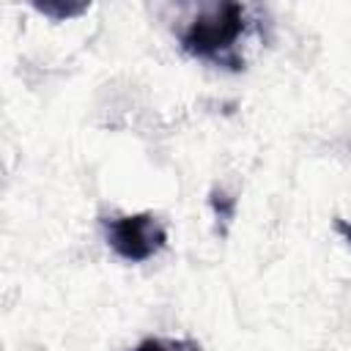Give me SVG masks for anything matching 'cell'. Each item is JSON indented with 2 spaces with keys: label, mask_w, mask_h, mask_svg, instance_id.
<instances>
[{
  "label": "cell",
  "mask_w": 351,
  "mask_h": 351,
  "mask_svg": "<svg viewBox=\"0 0 351 351\" xmlns=\"http://www.w3.org/2000/svg\"><path fill=\"white\" fill-rule=\"evenodd\" d=\"M219 197H222V200H217V195H211V208H214V214H217V217L230 219V217H233V208H236V200H233V197H228L225 192H219Z\"/></svg>",
  "instance_id": "5b68a950"
},
{
  "label": "cell",
  "mask_w": 351,
  "mask_h": 351,
  "mask_svg": "<svg viewBox=\"0 0 351 351\" xmlns=\"http://www.w3.org/2000/svg\"><path fill=\"white\" fill-rule=\"evenodd\" d=\"M134 351H200V343L192 337H145Z\"/></svg>",
  "instance_id": "3957f363"
},
{
  "label": "cell",
  "mask_w": 351,
  "mask_h": 351,
  "mask_svg": "<svg viewBox=\"0 0 351 351\" xmlns=\"http://www.w3.org/2000/svg\"><path fill=\"white\" fill-rule=\"evenodd\" d=\"M244 8L239 3H222L206 14H197L186 25V30L181 33V47L192 58L239 69L236 41L244 36Z\"/></svg>",
  "instance_id": "6da1fadb"
},
{
  "label": "cell",
  "mask_w": 351,
  "mask_h": 351,
  "mask_svg": "<svg viewBox=\"0 0 351 351\" xmlns=\"http://www.w3.org/2000/svg\"><path fill=\"white\" fill-rule=\"evenodd\" d=\"M337 228H340V230H346V236H348V239H351V228H348V225H346V222H343V219H337Z\"/></svg>",
  "instance_id": "8992f818"
},
{
  "label": "cell",
  "mask_w": 351,
  "mask_h": 351,
  "mask_svg": "<svg viewBox=\"0 0 351 351\" xmlns=\"http://www.w3.org/2000/svg\"><path fill=\"white\" fill-rule=\"evenodd\" d=\"M41 14H47V16H52V19H69V16H77V14H82L88 5L82 3V5H69V8H63V5H52V3H38L36 5Z\"/></svg>",
  "instance_id": "277c9868"
},
{
  "label": "cell",
  "mask_w": 351,
  "mask_h": 351,
  "mask_svg": "<svg viewBox=\"0 0 351 351\" xmlns=\"http://www.w3.org/2000/svg\"><path fill=\"white\" fill-rule=\"evenodd\" d=\"M107 247L126 263H145L167 247V230L151 211L101 219Z\"/></svg>",
  "instance_id": "7a4b0ae2"
}]
</instances>
